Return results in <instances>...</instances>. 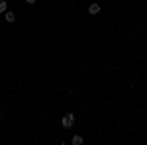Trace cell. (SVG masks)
Listing matches in <instances>:
<instances>
[{"mask_svg":"<svg viewBox=\"0 0 147 145\" xmlns=\"http://www.w3.org/2000/svg\"><path fill=\"white\" fill-rule=\"evenodd\" d=\"M88 12H90V14H98V12H100V6H98V4H90V6H88Z\"/></svg>","mask_w":147,"mask_h":145,"instance_id":"cell-2","label":"cell"},{"mask_svg":"<svg viewBox=\"0 0 147 145\" xmlns=\"http://www.w3.org/2000/svg\"><path fill=\"white\" fill-rule=\"evenodd\" d=\"M28 4H35V0H28Z\"/></svg>","mask_w":147,"mask_h":145,"instance_id":"cell-6","label":"cell"},{"mask_svg":"<svg viewBox=\"0 0 147 145\" xmlns=\"http://www.w3.org/2000/svg\"><path fill=\"white\" fill-rule=\"evenodd\" d=\"M6 6H8V4H6L4 0H0V12H6Z\"/></svg>","mask_w":147,"mask_h":145,"instance_id":"cell-5","label":"cell"},{"mask_svg":"<svg viewBox=\"0 0 147 145\" xmlns=\"http://www.w3.org/2000/svg\"><path fill=\"white\" fill-rule=\"evenodd\" d=\"M73 143H75V145H80V143H82V137H80V135H75V137H73Z\"/></svg>","mask_w":147,"mask_h":145,"instance_id":"cell-3","label":"cell"},{"mask_svg":"<svg viewBox=\"0 0 147 145\" xmlns=\"http://www.w3.org/2000/svg\"><path fill=\"white\" fill-rule=\"evenodd\" d=\"M61 123H63V127H73V123H75V116H73V114H65L63 120H61Z\"/></svg>","mask_w":147,"mask_h":145,"instance_id":"cell-1","label":"cell"},{"mask_svg":"<svg viewBox=\"0 0 147 145\" xmlns=\"http://www.w3.org/2000/svg\"><path fill=\"white\" fill-rule=\"evenodd\" d=\"M6 14V22H14V14L12 12H4Z\"/></svg>","mask_w":147,"mask_h":145,"instance_id":"cell-4","label":"cell"}]
</instances>
